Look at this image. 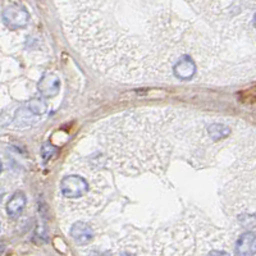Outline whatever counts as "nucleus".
<instances>
[{"label": "nucleus", "instance_id": "obj_14", "mask_svg": "<svg viewBox=\"0 0 256 256\" xmlns=\"http://www.w3.org/2000/svg\"><path fill=\"white\" fill-rule=\"evenodd\" d=\"M116 256H137V255H136V254H134V252H130V251H123V252L118 254Z\"/></svg>", "mask_w": 256, "mask_h": 256}, {"label": "nucleus", "instance_id": "obj_13", "mask_svg": "<svg viewBox=\"0 0 256 256\" xmlns=\"http://www.w3.org/2000/svg\"><path fill=\"white\" fill-rule=\"evenodd\" d=\"M205 256H230V252L227 251L220 250V248H212L210 251H208Z\"/></svg>", "mask_w": 256, "mask_h": 256}, {"label": "nucleus", "instance_id": "obj_3", "mask_svg": "<svg viewBox=\"0 0 256 256\" xmlns=\"http://www.w3.org/2000/svg\"><path fill=\"white\" fill-rule=\"evenodd\" d=\"M60 195L67 202H70V209L76 212L77 206L81 204L82 198H86L88 204L90 205L91 212H95V208L102 206V200L98 198L99 195L94 194L88 178L80 174H67L60 180Z\"/></svg>", "mask_w": 256, "mask_h": 256}, {"label": "nucleus", "instance_id": "obj_16", "mask_svg": "<svg viewBox=\"0 0 256 256\" xmlns=\"http://www.w3.org/2000/svg\"><path fill=\"white\" fill-rule=\"evenodd\" d=\"M2 200H3V190L0 188V202H2Z\"/></svg>", "mask_w": 256, "mask_h": 256}, {"label": "nucleus", "instance_id": "obj_1", "mask_svg": "<svg viewBox=\"0 0 256 256\" xmlns=\"http://www.w3.org/2000/svg\"><path fill=\"white\" fill-rule=\"evenodd\" d=\"M66 34L96 72L124 84L172 81L195 62L208 84L255 74L256 2H62Z\"/></svg>", "mask_w": 256, "mask_h": 256}, {"label": "nucleus", "instance_id": "obj_10", "mask_svg": "<svg viewBox=\"0 0 256 256\" xmlns=\"http://www.w3.org/2000/svg\"><path fill=\"white\" fill-rule=\"evenodd\" d=\"M24 205H26V196L22 192H16L12 198L8 201V205H6L8 216H13V218L18 216L24 210Z\"/></svg>", "mask_w": 256, "mask_h": 256}, {"label": "nucleus", "instance_id": "obj_18", "mask_svg": "<svg viewBox=\"0 0 256 256\" xmlns=\"http://www.w3.org/2000/svg\"><path fill=\"white\" fill-rule=\"evenodd\" d=\"M0 230H2V223H0Z\"/></svg>", "mask_w": 256, "mask_h": 256}, {"label": "nucleus", "instance_id": "obj_5", "mask_svg": "<svg viewBox=\"0 0 256 256\" xmlns=\"http://www.w3.org/2000/svg\"><path fill=\"white\" fill-rule=\"evenodd\" d=\"M196 73H198V67L195 62L191 59L180 60L173 67V77L180 81H191L195 78Z\"/></svg>", "mask_w": 256, "mask_h": 256}, {"label": "nucleus", "instance_id": "obj_17", "mask_svg": "<svg viewBox=\"0 0 256 256\" xmlns=\"http://www.w3.org/2000/svg\"><path fill=\"white\" fill-rule=\"evenodd\" d=\"M0 173H2V163H0Z\"/></svg>", "mask_w": 256, "mask_h": 256}, {"label": "nucleus", "instance_id": "obj_15", "mask_svg": "<svg viewBox=\"0 0 256 256\" xmlns=\"http://www.w3.org/2000/svg\"><path fill=\"white\" fill-rule=\"evenodd\" d=\"M94 256H110L108 252H95Z\"/></svg>", "mask_w": 256, "mask_h": 256}, {"label": "nucleus", "instance_id": "obj_11", "mask_svg": "<svg viewBox=\"0 0 256 256\" xmlns=\"http://www.w3.org/2000/svg\"><path fill=\"white\" fill-rule=\"evenodd\" d=\"M27 109H28L31 114H35V116H42V114L46 113L48 106L41 99H34L28 102Z\"/></svg>", "mask_w": 256, "mask_h": 256}, {"label": "nucleus", "instance_id": "obj_12", "mask_svg": "<svg viewBox=\"0 0 256 256\" xmlns=\"http://www.w3.org/2000/svg\"><path fill=\"white\" fill-rule=\"evenodd\" d=\"M54 152H56V146L50 145V144H45V145L41 148V156L44 158L45 162H48V160L54 155Z\"/></svg>", "mask_w": 256, "mask_h": 256}, {"label": "nucleus", "instance_id": "obj_6", "mask_svg": "<svg viewBox=\"0 0 256 256\" xmlns=\"http://www.w3.org/2000/svg\"><path fill=\"white\" fill-rule=\"evenodd\" d=\"M38 91L45 98H52L60 90V80L56 73H46L38 84Z\"/></svg>", "mask_w": 256, "mask_h": 256}, {"label": "nucleus", "instance_id": "obj_9", "mask_svg": "<svg viewBox=\"0 0 256 256\" xmlns=\"http://www.w3.org/2000/svg\"><path fill=\"white\" fill-rule=\"evenodd\" d=\"M70 236L78 244H86L94 238V230L90 226L78 222L73 224V227L70 228Z\"/></svg>", "mask_w": 256, "mask_h": 256}, {"label": "nucleus", "instance_id": "obj_8", "mask_svg": "<svg viewBox=\"0 0 256 256\" xmlns=\"http://www.w3.org/2000/svg\"><path fill=\"white\" fill-rule=\"evenodd\" d=\"M256 244H255V233L246 232L240 236L237 240L234 254L236 256H255Z\"/></svg>", "mask_w": 256, "mask_h": 256}, {"label": "nucleus", "instance_id": "obj_4", "mask_svg": "<svg viewBox=\"0 0 256 256\" xmlns=\"http://www.w3.org/2000/svg\"><path fill=\"white\" fill-rule=\"evenodd\" d=\"M30 14L27 9L20 4H12L8 6L3 12L4 24L12 30L22 28L28 24Z\"/></svg>", "mask_w": 256, "mask_h": 256}, {"label": "nucleus", "instance_id": "obj_2", "mask_svg": "<svg viewBox=\"0 0 256 256\" xmlns=\"http://www.w3.org/2000/svg\"><path fill=\"white\" fill-rule=\"evenodd\" d=\"M186 116L172 109L131 112L106 120L99 130L102 158L116 172L163 173L176 142L191 131Z\"/></svg>", "mask_w": 256, "mask_h": 256}, {"label": "nucleus", "instance_id": "obj_7", "mask_svg": "<svg viewBox=\"0 0 256 256\" xmlns=\"http://www.w3.org/2000/svg\"><path fill=\"white\" fill-rule=\"evenodd\" d=\"M205 134L212 144H219L226 140L227 137H230V134H232V130L226 123L212 122L205 127Z\"/></svg>", "mask_w": 256, "mask_h": 256}]
</instances>
